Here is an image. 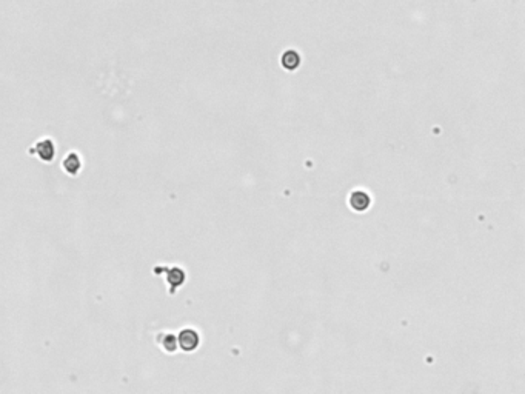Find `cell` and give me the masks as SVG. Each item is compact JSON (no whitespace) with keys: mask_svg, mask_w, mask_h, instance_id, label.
I'll use <instances>...</instances> for the list:
<instances>
[{"mask_svg":"<svg viewBox=\"0 0 525 394\" xmlns=\"http://www.w3.org/2000/svg\"><path fill=\"white\" fill-rule=\"evenodd\" d=\"M179 341V348L185 353H193L199 348L200 345V336L199 332L193 328H185L179 332L177 336Z\"/></svg>","mask_w":525,"mask_h":394,"instance_id":"cell-1","label":"cell"},{"mask_svg":"<svg viewBox=\"0 0 525 394\" xmlns=\"http://www.w3.org/2000/svg\"><path fill=\"white\" fill-rule=\"evenodd\" d=\"M36 156L43 160V162H52L54 156H56V148H54V143L48 139H43L40 140L37 145H36V149H34Z\"/></svg>","mask_w":525,"mask_h":394,"instance_id":"cell-2","label":"cell"},{"mask_svg":"<svg viewBox=\"0 0 525 394\" xmlns=\"http://www.w3.org/2000/svg\"><path fill=\"white\" fill-rule=\"evenodd\" d=\"M187 280V274H185V271L182 268H167V282L170 284V293L174 294L176 293V288L183 285V282Z\"/></svg>","mask_w":525,"mask_h":394,"instance_id":"cell-3","label":"cell"},{"mask_svg":"<svg viewBox=\"0 0 525 394\" xmlns=\"http://www.w3.org/2000/svg\"><path fill=\"white\" fill-rule=\"evenodd\" d=\"M281 65L287 71H294L300 67V54L296 49H287L281 57Z\"/></svg>","mask_w":525,"mask_h":394,"instance_id":"cell-4","label":"cell"},{"mask_svg":"<svg viewBox=\"0 0 525 394\" xmlns=\"http://www.w3.org/2000/svg\"><path fill=\"white\" fill-rule=\"evenodd\" d=\"M82 168V162H80V157L76 154V153H70L65 160H64V170L71 174V176H76Z\"/></svg>","mask_w":525,"mask_h":394,"instance_id":"cell-5","label":"cell"},{"mask_svg":"<svg viewBox=\"0 0 525 394\" xmlns=\"http://www.w3.org/2000/svg\"><path fill=\"white\" fill-rule=\"evenodd\" d=\"M161 347L167 353H176V350L179 348V341H177V337L174 334H171V332H167V334L162 336Z\"/></svg>","mask_w":525,"mask_h":394,"instance_id":"cell-6","label":"cell"},{"mask_svg":"<svg viewBox=\"0 0 525 394\" xmlns=\"http://www.w3.org/2000/svg\"><path fill=\"white\" fill-rule=\"evenodd\" d=\"M368 202H370L368 196L363 193H353V196L350 199V203L356 211H363L368 206Z\"/></svg>","mask_w":525,"mask_h":394,"instance_id":"cell-7","label":"cell"}]
</instances>
